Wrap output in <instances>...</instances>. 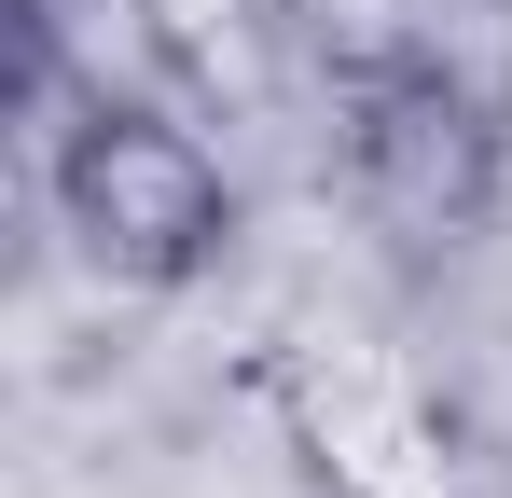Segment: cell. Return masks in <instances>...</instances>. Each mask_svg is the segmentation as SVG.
Instances as JSON below:
<instances>
[{
	"label": "cell",
	"instance_id": "cell-2",
	"mask_svg": "<svg viewBox=\"0 0 512 498\" xmlns=\"http://www.w3.org/2000/svg\"><path fill=\"white\" fill-rule=\"evenodd\" d=\"M499 180H512L499 97H471L429 56H360L346 70V194H360V222L388 249H416V263L471 249L499 222Z\"/></svg>",
	"mask_w": 512,
	"mask_h": 498
},
{
	"label": "cell",
	"instance_id": "cell-3",
	"mask_svg": "<svg viewBox=\"0 0 512 498\" xmlns=\"http://www.w3.org/2000/svg\"><path fill=\"white\" fill-rule=\"evenodd\" d=\"M263 388L319 498H512V429L457 388H416L388 360H277Z\"/></svg>",
	"mask_w": 512,
	"mask_h": 498
},
{
	"label": "cell",
	"instance_id": "cell-4",
	"mask_svg": "<svg viewBox=\"0 0 512 498\" xmlns=\"http://www.w3.org/2000/svg\"><path fill=\"white\" fill-rule=\"evenodd\" d=\"M14 56L42 83H70V111H111V97H167V0H28L14 14Z\"/></svg>",
	"mask_w": 512,
	"mask_h": 498
},
{
	"label": "cell",
	"instance_id": "cell-1",
	"mask_svg": "<svg viewBox=\"0 0 512 498\" xmlns=\"http://www.w3.org/2000/svg\"><path fill=\"white\" fill-rule=\"evenodd\" d=\"M56 222L111 291H194L236 249V180L167 97H111L56 139Z\"/></svg>",
	"mask_w": 512,
	"mask_h": 498
},
{
	"label": "cell",
	"instance_id": "cell-5",
	"mask_svg": "<svg viewBox=\"0 0 512 498\" xmlns=\"http://www.w3.org/2000/svg\"><path fill=\"white\" fill-rule=\"evenodd\" d=\"M14 14H28V0H14Z\"/></svg>",
	"mask_w": 512,
	"mask_h": 498
}]
</instances>
